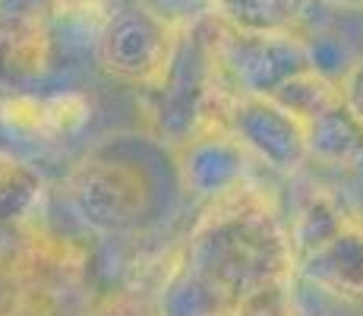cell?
<instances>
[{
	"label": "cell",
	"instance_id": "obj_1",
	"mask_svg": "<svg viewBox=\"0 0 363 316\" xmlns=\"http://www.w3.org/2000/svg\"><path fill=\"white\" fill-rule=\"evenodd\" d=\"M184 266L240 313L284 285L294 272V247L275 215L240 187L212 202L186 244Z\"/></svg>",
	"mask_w": 363,
	"mask_h": 316
},
{
	"label": "cell",
	"instance_id": "obj_2",
	"mask_svg": "<svg viewBox=\"0 0 363 316\" xmlns=\"http://www.w3.org/2000/svg\"><path fill=\"white\" fill-rule=\"evenodd\" d=\"M164 165L158 146L149 139H108L73 168L67 184L69 202L92 231H139L158 219L167 206V180H177V168L167 171Z\"/></svg>",
	"mask_w": 363,
	"mask_h": 316
},
{
	"label": "cell",
	"instance_id": "obj_3",
	"mask_svg": "<svg viewBox=\"0 0 363 316\" xmlns=\"http://www.w3.org/2000/svg\"><path fill=\"white\" fill-rule=\"evenodd\" d=\"M294 272L345 300H363V222L316 196L291 228Z\"/></svg>",
	"mask_w": 363,
	"mask_h": 316
},
{
	"label": "cell",
	"instance_id": "obj_4",
	"mask_svg": "<svg viewBox=\"0 0 363 316\" xmlns=\"http://www.w3.org/2000/svg\"><path fill=\"white\" fill-rule=\"evenodd\" d=\"M180 35L143 4L121 6L95 35V60L108 76L133 86H155L177 54Z\"/></svg>",
	"mask_w": 363,
	"mask_h": 316
},
{
	"label": "cell",
	"instance_id": "obj_5",
	"mask_svg": "<svg viewBox=\"0 0 363 316\" xmlns=\"http://www.w3.org/2000/svg\"><path fill=\"white\" fill-rule=\"evenodd\" d=\"M225 130L240 139L250 158L278 174H294L310 158V126L275 98L237 92L225 108Z\"/></svg>",
	"mask_w": 363,
	"mask_h": 316
},
{
	"label": "cell",
	"instance_id": "obj_6",
	"mask_svg": "<svg viewBox=\"0 0 363 316\" xmlns=\"http://www.w3.org/2000/svg\"><path fill=\"white\" fill-rule=\"evenodd\" d=\"M218 63L234 76L237 89L247 95L275 98L284 86L297 76L310 73V48L294 32L284 35H243V32H221V41L215 48Z\"/></svg>",
	"mask_w": 363,
	"mask_h": 316
},
{
	"label": "cell",
	"instance_id": "obj_7",
	"mask_svg": "<svg viewBox=\"0 0 363 316\" xmlns=\"http://www.w3.org/2000/svg\"><path fill=\"white\" fill-rule=\"evenodd\" d=\"M250 165H253L250 152L228 130H199L180 146L174 158L180 187L208 202L225 200L228 193L247 184Z\"/></svg>",
	"mask_w": 363,
	"mask_h": 316
},
{
	"label": "cell",
	"instance_id": "obj_8",
	"mask_svg": "<svg viewBox=\"0 0 363 316\" xmlns=\"http://www.w3.org/2000/svg\"><path fill=\"white\" fill-rule=\"evenodd\" d=\"M310 0H212V16L225 29L243 35L294 32Z\"/></svg>",
	"mask_w": 363,
	"mask_h": 316
},
{
	"label": "cell",
	"instance_id": "obj_9",
	"mask_svg": "<svg viewBox=\"0 0 363 316\" xmlns=\"http://www.w3.org/2000/svg\"><path fill=\"white\" fill-rule=\"evenodd\" d=\"M306 126H310V158H319L325 165L363 161V130L341 102L316 114Z\"/></svg>",
	"mask_w": 363,
	"mask_h": 316
},
{
	"label": "cell",
	"instance_id": "obj_10",
	"mask_svg": "<svg viewBox=\"0 0 363 316\" xmlns=\"http://www.w3.org/2000/svg\"><path fill=\"white\" fill-rule=\"evenodd\" d=\"M158 316H237V310L190 266L177 263L158 294Z\"/></svg>",
	"mask_w": 363,
	"mask_h": 316
},
{
	"label": "cell",
	"instance_id": "obj_11",
	"mask_svg": "<svg viewBox=\"0 0 363 316\" xmlns=\"http://www.w3.org/2000/svg\"><path fill=\"white\" fill-rule=\"evenodd\" d=\"M145 10H152L158 19L174 26L177 32H186L199 19L212 16V0H139Z\"/></svg>",
	"mask_w": 363,
	"mask_h": 316
},
{
	"label": "cell",
	"instance_id": "obj_12",
	"mask_svg": "<svg viewBox=\"0 0 363 316\" xmlns=\"http://www.w3.org/2000/svg\"><path fill=\"white\" fill-rule=\"evenodd\" d=\"M338 92H341V104L351 111V117L360 124V130H363V58L354 60V67L341 76Z\"/></svg>",
	"mask_w": 363,
	"mask_h": 316
},
{
	"label": "cell",
	"instance_id": "obj_13",
	"mask_svg": "<svg viewBox=\"0 0 363 316\" xmlns=\"http://www.w3.org/2000/svg\"><path fill=\"white\" fill-rule=\"evenodd\" d=\"M329 4H335V6H347V10H360L363 0H329Z\"/></svg>",
	"mask_w": 363,
	"mask_h": 316
},
{
	"label": "cell",
	"instance_id": "obj_14",
	"mask_svg": "<svg viewBox=\"0 0 363 316\" xmlns=\"http://www.w3.org/2000/svg\"><path fill=\"white\" fill-rule=\"evenodd\" d=\"M237 316H265V313H253V310H240Z\"/></svg>",
	"mask_w": 363,
	"mask_h": 316
}]
</instances>
